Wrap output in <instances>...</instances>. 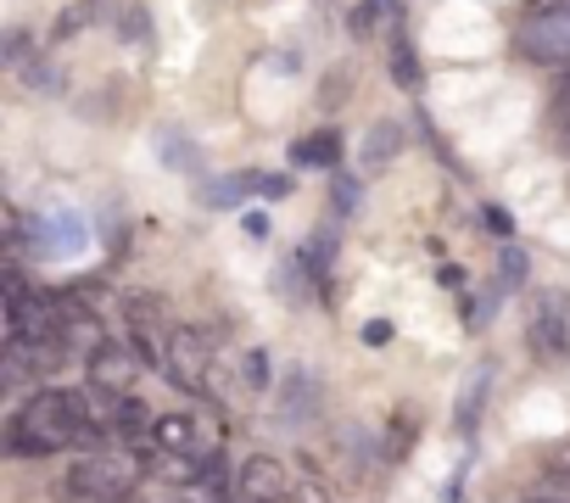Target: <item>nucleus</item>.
I'll use <instances>...</instances> for the list:
<instances>
[{"label":"nucleus","mask_w":570,"mask_h":503,"mask_svg":"<svg viewBox=\"0 0 570 503\" xmlns=\"http://www.w3.org/2000/svg\"><path fill=\"white\" fill-rule=\"evenodd\" d=\"M96 397V392H90ZM90 397L85 392H62V386H46V392H35L18 414H12V425H7V447L18 453V458H29V453H57V447H101V420L90 414Z\"/></svg>","instance_id":"obj_1"},{"label":"nucleus","mask_w":570,"mask_h":503,"mask_svg":"<svg viewBox=\"0 0 570 503\" xmlns=\"http://www.w3.org/2000/svg\"><path fill=\"white\" fill-rule=\"evenodd\" d=\"M135 475H140V464L129 458V453H85L73 470H68V497H96V503H112V497H124L129 486H135Z\"/></svg>","instance_id":"obj_2"},{"label":"nucleus","mask_w":570,"mask_h":503,"mask_svg":"<svg viewBox=\"0 0 570 503\" xmlns=\"http://www.w3.org/2000/svg\"><path fill=\"white\" fill-rule=\"evenodd\" d=\"M520 51L531 62H570V7H553V12H525L520 23Z\"/></svg>","instance_id":"obj_3"},{"label":"nucleus","mask_w":570,"mask_h":503,"mask_svg":"<svg viewBox=\"0 0 570 503\" xmlns=\"http://www.w3.org/2000/svg\"><path fill=\"white\" fill-rule=\"evenodd\" d=\"M531 353L542 364H564L570 358V314L559 297H537L531 303Z\"/></svg>","instance_id":"obj_4"},{"label":"nucleus","mask_w":570,"mask_h":503,"mask_svg":"<svg viewBox=\"0 0 570 503\" xmlns=\"http://www.w3.org/2000/svg\"><path fill=\"white\" fill-rule=\"evenodd\" d=\"M140 347H96L90 353V392L96 397H124L135 392V369H140Z\"/></svg>","instance_id":"obj_5"},{"label":"nucleus","mask_w":570,"mask_h":503,"mask_svg":"<svg viewBox=\"0 0 570 503\" xmlns=\"http://www.w3.org/2000/svg\"><path fill=\"white\" fill-rule=\"evenodd\" d=\"M240 492H246V503H285V497H292L285 464L268 458V453H252V458L240 464Z\"/></svg>","instance_id":"obj_6"},{"label":"nucleus","mask_w":570,"mask_h":503,"mask_svg":"<svg viewBox=\"0 0 570 503\" xmlns=\"http://www.w3.org/2000/svg\"><path fill=\"white\" fill-rule=\"evenodd\" d=\"M207 364H213V347H207L202 331H168V375H174V381L202 386Z\"/></svg>","instance_id":"obj_7"},{"label":"nucleus","mask_w":570,"mask_h":503,"mask_svg":"<svg viewBox=\"0 0 570 503\" xmlns=\"http://www.w3.org/2000/svg\"><path fill=\"white\" fill-rule=\"evenodd\" d=\"M151 431H157V442H163L168 453H190V458H202V453H207V436H213L196 414H168V420H157Z\"/></svg>","instance_id":"obj_8"},{"label":"nucleus","mask_w":570,"mask_h":503,"mask_svg":"<svg viewBox=\"0 0 570 503\" xmlns=\"http://www.w3.org/2000/svg\"><path fill=\"white\" fill-rule=\"evenodd\" d=\"M292 162H297V168H336V162H342V135H336V129L303 135V140L292 146Z\"/></svg>","instance_id":"obj_9"},{"label":"nucleus","mask_w":570,"mask_h":503,"mask_svg":"<svg viewBox=\"0 0 570 503\" xmlns=\"http://www.w3.org/2000/svg\"><path fill=\"white\" fill-rule=\"evenodd\" d=\"M62 342H68L73 353H96V347H107L101 319L85 314V308H73V303H62Z\"/></svg>","instance_id":"obj_10"},{"label":"nucleus","mask_w":570,"mask_h":503,"mask_svg":"<svg viewBox=\"0 0 570 503\" xmlns=\"http://www.w3.org/2000/svg\"><path fill=\"white\" fill-rule=\"evenodd\" d=\"M403 151V124H375V135H370V146H364V168H386L392 157Z\"/></svg>","instance_id":"obj_11"},{"label":"nucleus","mask_w":570,"mask_h":503,"mask_svg":"<svg viewBox=\"0 0 570 503\" xmlns=\"http://www.w3.org/2000/svg\"><path fill=\"white\" fill-rule=\"evenodd\" d=\"M392 73H397V85H403V90H420V57H414V46H409V40H397V46H392Z\"/></svg>","instance_id":"obj_12"},{"label":"nucleus","mask_w":570,"mask_h":503,"mask_svg":"<svg viewBox=\"0 0 570 503\" xmlns=\"http://www.w3.org/2000/svg\"><path fill=\"white\" fill-rule=\"evenodd\" d=\"M90 18H96V0H73V7L57 18V40H73V34L90 23Z\"/></svg>","instance_id":"obj_13"},{"label":"nucleus","mask_w":570,"mask_h":503,"mask_svg":"<svg viewBox=\"0 0 570 503\" xmlns=\"http://www.w3.org/2000/svg\"><path fill=\"white\" fill-rule=\"evenodd\" d=\"M481 397H487V369L470 381V397H464V408H459V420H464V431L475 425V414H481Z\"/></svg>","instance_id":"obj_14"},{"label":"nucleus","mask_w":570,"mask_h":503,"mask_svg":"<svg viewBox=\"0 0 570 503\" xmlns=\"http://www.w3.org/2000/svg\"><path fill=\"white\" fill-rule=\"evenodd\" d=\"M23 85H29V90H46V96H51V90H62V79H57V68H51V62H35Z\"/></svg>","instance_id":"obj_15"},{"label":"nucleus","mask_w":570,"mask_h":503,"mask_svg":"<svg viewBox=\"0 0 570 503\" xmlns=\"http://www.w3.org/2000/svg\"><path fill=\"white\" fill-rule=\"evenodd\" d=\"M252 190L257 196H285V190H292V179H285V174H252Z\"/></svg>","instance_id":"obj_16"},{"label":"nucleus","mask_w":570,"mask_h":503,"mask_svg":"<svg viewBox=\"0 0 570 503\" xmlns=\"http://www.w3.org/2000/svg\"><path fill=\"white\" fill-rule=\"evenodd\" d=\"M292 497H297V503H331V492H325L320 481H308V475H303V481H292Z\"/></svg>","instance_id":"obj_17"},{"label":"nucleus","mask_w":570,"mask_h":503,"mask_svg":"<svg viewBox=\"0 0 570 503\" xmlns=\"http://www.w3.org/2000/svg\"><path fill=\"white\" fill-rule=\"evenodd\" d=\"M553 124H559V135L570 140V79L559 85V96H553Z\"/></svg>","instance_id":"obj_18"},{"label":"nucleus","mask_w":570,"mask_h":503,"mask_svg":"<svg viewBox=\"0 0 570 503\" xmlns=\"http://www.w3.org/2000/svg\"><path fill=\"white\" fill-rule=\"evenodd\" d=\"M481 224H487V229H492V235H509V229H514V224H509V213H503V207H481Z\"/></svg>","instance_id":"obj_19"},{"label":"nucleus","mask_w":570,"mask_h":503,"mask_svg":"<svg viewBox=\"0 0 570 503\" xmlns=\"http://www.w3.org/2000/svg\"><path fill=\"white\" fill-rule=\"evenodd\" d=\"M146 29H151L146 12H129V18H124V40H146Z\"/></svg>","instance_id":"obj_20"},{"label":"nucleus","mask_w":570,"mask_h":503,"mask_svg":"<svg viewBox=\"0 0 570 503\" xmlns=\"http://www.w3.org/2000/svg\"><path fill=\"white\" fill-rule=\"evenodd\" d=\"M370 23H375V0H364V7L353 12V34H370Z\"/></svg>","instance_id":"obj_21"},{"label":"nucleus","mask_w":570,"mask_h":503,"mask_svg":"<svg viewBox=\"0 0 570 503\" xmlns=\"http://www.w3.org/2000/svg\"><path fill=\"white\" fill-rule=\"evenodd\" d=\"M364 342H370V347H386V342H392V325H386V319H375V325L364 331Z\"/></svg>","instance_id":"obj_22"},{"label":"nucleus","mask_w":570,"mask_h":503,"mask_svg":"<svg viewBox=\"0 0 570 503\" xmlns=\"http://www.w3.org/2000/svg\"><path fill=\"white\" fill-rule=\"evenodd\" d=\"M246 375H252V386H263V381H268V358L252 353V358H246Z\"/></svg>","instance_id":"obj_23"},{"label":"nucleus","mask_w":570,"mask_h":503,"mask_svg":"<svg viewBox=\"0 0 570 503\" xmlns=\"http://www.w3.org/2000/svg\"><path fill=\"white\" fill-rule=\"evenodd\" d=\"M353 196H358L353 179H336V207H353Z\"/></svg>","instance_id":"obj_24"},{"label":"nucleus","mask_w":570,"mask_h":503,"mask_svg":"<svg viewBox=\"0 0 570 503\" xmlns=\"http://www.w3.org/2000/svg\"><path fill=\"white\" fill-rule=\"evenodd\" d=\"M537 12H553V7H570V0H531Z\"/></svg>","instance_id":"obj_25"},{"label":"nucleus","mask_w":570,"mask_h":503,"mask_svg":"<svg viewBox=\"0 0 570 503\" xmlns=\"http://www.w3.org/2000/svg\"><path fill=\"white\" fill-rule=\"evenodd\" d=\"M185 503H207V497H196V492H190V497H185Z\"/></svg>","instance_id":"obj_26"}]
</instances>
